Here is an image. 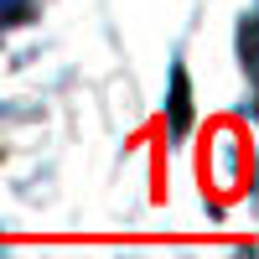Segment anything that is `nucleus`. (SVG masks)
Instances as JSON below:
<instances>
[{
	"mask_svg": "<svg viewBox=\"0 0 259 259\" xmlns=\"http://www.w3.org/2000/svg\"><path fill=\"white\" fill-rule=\"evenodd\" d=\"M244 57H249V68H254V83H259V16H254V26L244 31Z\"/></svg>",
	"mask_w": 259,
	"mask_h": 259,
	"instance_id": "obj_1",
	"label": "nucleus"
},
{
	"mask_svg": "<svg viewBox=\"0 0 259 259\" xmlns=\"http://www.w3.org/2000/svg\"><path fill=\"white\" fill-rule=\"evenodd\" d=\"M21 11H26V0H0V26H6V21H16Z\"/></svg>",
	"mask_w": 259,
	"mask_h": 259,
	"instance_id": "obj_2",
	"label": "nucleus"
}]
</instances>
